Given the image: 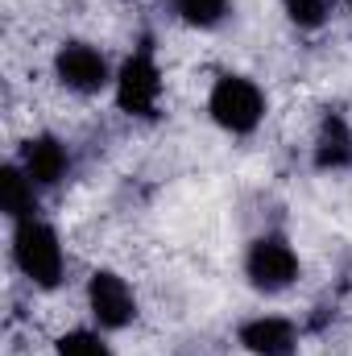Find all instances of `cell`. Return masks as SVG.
Returning <instances> with one entry per match:
<instances>
[{"mask_svg": "<svg viewBox=\"0 0 352 356\" xmlns=\"http://www.w3.org/2000/svg\"><path fill=\"white\" fill-rule=\"evenodd\" d=\"M207 112L220 129L228 133H253L257 120L265 112V95L253 79L245 75H224L216 88H211V99H207Z\"/></svg>", "mask_w": 352, "mask_h": 356, "instance_id": "cell-1", "label": "cell"}, {"mask_svg": "<svg viewBox=\"0 0 352 356\" xmlns=\"http://www.w3.org/2000/svg\"><path fill=\"white\" fill-rule=\"evenodd\" d=\"M13 257L21 273L38 286H54L63 277V245L54 236V228L38 224V220H21L17 236H13Z\"/></svg>", "mask_w": 352, "mask_h": 356, "instance_id": "cell-2", "label": "cell"}, {"mask_svg": "<svg viewBox=\"0 0 352 356\" xmlns=\"http://www.w3.org/2000/svg\"><path fill=\"white\" fill-rule=\"evenodd\" d=\"M245 273H249V282L257 290H286L298 277V257L282 236H262V241L249 245Z\"/></svg>", "mask_w": 352, "mask_h": 356, "instance_id": "cell-3", "label": "cell"}, {"mask_svg": "<svg viewBox=\"0 0 352 356\" xmlns=\"http://www.w3.org/2000/svg\"><path fill=\"white\" fill-rule=\"evenodd\" d=\"M88 302H91V315H95V323H99V327H108V332H116V327L133 323V315H137V298H133L129 282H125L120 273H112V269H99V273H91V282H88Z\"/></svg>", "mask_w": 352, "mask_h": 356, "instance_id": "cell-4", "label": "cell"}, {"mask_svg": "<svg viewBox=\"0 0 352 356\" xmlns=\"http://www.w3.org/2000/svg\"><path fill=\"white\" fill-rule=\"evenodd\" d=\"M158 95H162L158 67L150 63V54H133L120 67V75H116V104L129 116H154L158 112Z\"/></svg>", "mask_w": 352, "mask_h": 356, "instance_id": "cell-5", "label": "cell"}, {"mask_svg": "<svg viewBox=\"0 0 352 356\" xmlns=\"http://www.w3.org/2000/svg\"><path fill=\"white\" fill-rule=\"evenodd\" d=\"M54 71H58V79L67 83L71 91H99L108 83V63H104V54L99 50H91L83 42H71V46H63L58 50V58H54Z\"/></svg>", "mask_w": 352, "mask_h": 356, "instance_id": "cell-6", "label": "cell"}, {"mask_svg": "<svg viewBox=\"0 0 352 356\" xmlns=\"http://www.w3.org/2000/svg\"><path fill=\"white\" fill-rule=\"evenodd\" d=\"M241 344L253 356H294V327L286 319H273V315H262L253 323L241 327Z\"/></svg>", "mask_w": 352, "mask_h": 356, "instance_id": "cell-7", "label": "cell"}, {"mask_svg": "<svg viewBox=\"0 0 352 356\" xmlns=\"http://www.w3.org/2000/svg\"><path fill=\"white\" fill-rule=\"evenodd\" d=\"M21 170L42 186H54L67 175V149L54 137H29L25 149H21Z\"/></svg>", "mask_w": 352, "mask_h": 356, "instance_id": "cell-8", "label": "cell"}, {"mask_svg": "<svg viewBox=\"0 0 352 356\" xmlns=\"http://www.w3.org/2000/svg\"><path fill=\"white\" fill-rule=\"evenodd\" d=\"M315 162L323 170H344V166H352V133L340 116H328L323 120L319 141H315Z\"/></svg>", "mask_w": 352, "mask_h": 356, "instance_id": "cell-9", "label": "cell"}, {"mask_svg": "<svg viewBox=\"0 0 352 356\" xmlns=\"http://www.w3.org/2000/svg\"><path fill=\"white\" fill-rule=\"evenodd\" d=\"M0 207L21 224V220H33V178L17 166H4L0 170Z\"/></svg>", "mask_w": 352, "mask_h": 356, "instance_id": "cell-10", "label": "cell"}, {"mask_svg": "<svg viewBox=\"0 0 352 356\" xmlns=\"http://www.w3.org/2000/svg\"><path fill=\"white\" fill-rule=\"evenodd\" d=\"M178 13H182V21H186V25H199V29H207V25L224 21V13H228V0H178Z\"/></svg>", "mask_w": 352, "mask_h": 356, "instance_id": "cell-11", "label": "cell"}, {"mask_svg": "<svg viewBox=\"0 0 352 356\" xmlns=\"http://www.w3.org/2000/svg\"><path fill=\"white\" fill-rule=\"evenodd\" d=\"M58 356H112V353H108V344H104L99 336H91V332H67V336L58 340Z\"/></svg>", "mask_w": 352, "mask_h": 356, "instance_id": "cell-12", "label": "cell"}, {"mask_svg": "<svg viewBox=\"0 0 352 356\" xmlns=\"http://www.w3.org/2000/svg\"><path fill=\"white\" fill-rule=\"evenodd\" d=\"M282 4H286L290 21L303 25V29H315V25H323V17H328V0H282Z\"/></svg>", "mask_w": 352, "mask_h": 356, "instance_id": "cell-13", "label": "cell"}, {"mask_svg": "<svg viewBox=\"0 0 352 356\" xmlns=\"http://www.w3.org/2000/svg\"><path fill=\"white\" fill-rule=\"evenodd\" d=\"M349 4H352V0H349Z\"/></svg>", "mask_w": 352, "mask_h": 356, "instance_id": "cell-14", "label": "cell"}]
</instances>
